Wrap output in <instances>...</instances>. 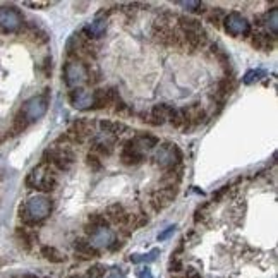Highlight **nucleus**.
<instances>
[{
    "label": "nucleus",
    "mask_w": 278,
    "mask_h": 278,
    "mask_svg": "<svg viewBox=\"0 0 278 278\" xmlns=\"http://www.w3.org/2000/svg\"><path fill=\"white\" fill-rule=\"evenodd\" d=\"M52 211V201L45 196L29 198L19 208V216L26 225H36L45 220Z\"/></svg>",
    "instance_id": "f257e3e1"
},
{
    "label": "nucleus",
    "mask_w": 278,
    "mask_h": 278,
    "mask_svg": "<svg viewBox=\"0 0 278 278\" xmlns=\"http://www.w3.org/2000/svg\"><path fill=\"white\" fill-rule=\"evenodd\" d=\"M26 186L31 187V189H38L41 193H52L57 187V175H55L54 167L41 161L28 174Z\"/></svg>",
    "instance_id": "f03ea898"
},
{
    "label": "nucleus",
    "mask_w": 278,
    "mask_h": 278,
    "mask_svg": "<svg viewBox=\"0 0 278 278\" xmlns=\"http://www.w3.org/2000/svg\"><path fill=\"white\" fill-rule=\"evenodd\" d=\"M180 161H182V151L174 142H163L158 148V151L155 153V163L165 170L179 167Z\"/></svg>",
    "instance_id": "7ed1b4c3"
},
{
    "label": "nucleus",
    "mask_w": 278,
    "mask_h": 278,
    "mask_svg": "<svg viewBox=\"0 0 278 278\" xmlns=\"http://www.w3.org/2000/svg\"><path fill=\"white\" fill-rule=\"evenodd\" d=\"M64 81L69 88H81L88 81V67L81 60H70L64 67Z\"/></svg>",
    "instance_id": "20e7f679"
},
{
    "label": "nucleus",
    "mask_w": 278,
    "mask_h": 278,
    "mask_svg": "<svg viewBox=\"0 0 278 278\" xmlns=\"http://www.w3.org/2000/svg\"><path fill=\"white\" fill-rule=\"evenodd\" d=\"M47 108H48L47 96L40 95V96H33V98H29L28 101H24V105L21 107L19 114L31 124V122H35V120L43 117V115L47 114Z\"/></svg>",
    "instance_id": "39448f33"
},
{
    "label": "nucleus",
    "mask_w": 278,
    "mask_h": 278,
    "mask_svg": "<svg viewBox=\"0 0 278 278\" xmlns=\"http://www.w3.org/2000/svg\"><path fill=\"white\" fill-rule=\"evenodd\" d=\"M225 29L232 36H246L251 33V22L239 12H230L225 16Z\"/></svg>",
    "instance_id": "423d86ee"
},
{
    "label": "nucleus",
    "mask_w": 278,
    "mask_h": 278,
    "mask_svg": "<svg viewBox=\"0 0 278 278\" xmlns=\"http://www.w3.org/2000/svg\"><path fill=\"white\" fill-rule=\"evenodd\" d=\"M22 16L19 10L14 7H0V31L2 33H14L21 29Z\"/></svg>",
    "instance_id": "0eeeda50"
},
{
    "label": "nucleus",
    "mask_w": 278,
    "mask_h": 278,
    "mask_svg": "<svg viewBox=\"0 0 278 278\" xmlns=\"http://www.w3.org/2000/svg\"><path fill=\"white\" fill-rule=\"evenodd\" d=\"M177 196V187H161V189H156L155 193L149 198V205L153 206L155 211H161L167 206L172 205V201Z\"/></svg>",
    "instance_id": "6e6552de"
},
{
    "label": "nucleus",
    "mask_w": 278,
    "mask_h": 278,
    "mask_svg": "<svg viewBox=\"0 0 278 278\" xmlns=\"http://www.w3.org/2000/svg\"><path fill=\"white\" fill-rule=\"evenodd\" d=\"M120 161L126 167H138V165H141L144 161V153L141 149H138L133 141H127L122 146V151H120Z\"/></svg>",
    "instance_id": "1a4fd4ad"
},
{
    "label": "nucleus",
    "mask_w": 278,
    "mask_h": 278,
    "mask_svg": "<svg viewBox=\"0 0 278 278\" xmlns=\"http://www.w3.org/2000/svg\"><path fill=\"white\" fill-rule=\"evenodd\" d=\"M69 100L72 107L77 108V110H88V108L93 107V93L84 88L72 89L69 95Z\"/></svg>",
    "instance_id": "9d476101"
},
{
    "label": "nucleus",
    "mask_w": 278,
    "mask_h": 278,
    "mask_svg": "<svg viewBox=\"0 0 278 278\" xmlns=\"http://www.w3.org/2000/svg\"><path fill=\"white\" fill-rule=\"evenodd\" d=\"M172 114H174V107H170V105H167V103H158L151 108L149 119H146V120H148L149 124H153V126H161V124H165L167 120H170Z\"/></svg>",
    "instance_id": "9b49d317"
},
{
    "label": "nucleus",
    "mask_w": 278,
    "mask_h": 278,
    "mask_svg": "<svg viewBox=\"0 0 278 278\" xmlns=\"http://www.w3.org/2000/svg\"><path fill=\"white\" fill-rule=\"evenodd\" d=\"M105 31H107V19H103V17L98 16L93 22H89L81 33L88 40H91V38H100V36H103Z\"/></svg>",
    "instance_id": "f8f14e48"
},
{
    "label": "nucleus",
    "mask_w": 278,
    "mask_h": 278,
    "mask_svg": "<svg viewBox=\"0 0 278 278\" xmlns=\"http://www.w3.org/2000/svg\"><path fill=\"white\" fill-rule=\"evenodd\" d=\"M98 127L101 133L110 134V136H120L127 131V126L124 122H119V120H100Z\"/></svg>",
    "instance_id": "ddd939ff"
},
{
    "label": "nucleus",
    "mask_w": 278,
    "mask_h": 278,
    "mask_svg": "<svg viewBox=\"0 0 278 278\" xmlns=\"http://www.w3.org/2000/svg\"><path fill=\"white\" fill-rule=\"evenodd\" d=\"M74 249H76V253L82 258H96L98 256V249H96L88 239H82V237L76 239L74 240Z\"/></svg>",
    "instance_id": "4468645a"
},
{
    "label": "nucleus",
    "mask_w": 278,
    "mask_h": 278,
    "mask_svg": "<svg viewBox=\"0 0 278 278\" xmlns=\"http://www.w3.org/2000/svg\"><path fill=\"white\" fill-rule=\"evenodd\" d=\"M177 21H179V31L182 33V35H187V33H199L205 29L201 22H199L198 19H194V17L179 16Z\"/></svg>",
    "instance_id": "2eb2a0df"
},
{
    "label": "nucleus",
    "mask_w": 278,
    "mask_h": 278,
    "mask_svg": "<svg viewBox=\"0 0 278 278\" xmlns=\"http://www.w3.org/2000/svg\"><path fill=\"white\" fill-rule=\"evenodd\" d=\"M93 153L100 156H110L114 153V141L107 138H96L93 139Z\"/></svg>",
    "instance_id": "dca6fc26"
},
{
    "label": "nucleus",
    "mask_w": 278,
    "mask_h": 278,
    "mask_svg": "<svg viewBox=\"0 0 278 278\" xmlns=\"http://www.w3.org/2000/svg\"><path fill=\"white\" fill-rule=\"evenodd\" d=\"M251 43H253V47H256L258 50H272V48L275 47V36L256 31L253 35Z\"/></svg>",
    "instance_id": "f3484780"
},
{
    "label": "nucleus",
    "mask_w": 278,
    "mask_h": 278,
    "mask_svg": "<svg viewBox=\"0 0 278 278\" xmlns=\"http://www.w3.org/2000/svg\"><path fill=\"white\" fill-rule=\"evenodd\" d=\"M131 141L134 142V146H136L138 149H141L142 153L146 151V149H153L155 146H158V138L151 136V134H138L134 139H131Z\"/></svg>",
    "instance_id": "a211bd4d"
},
{
    "label": "nucleus",
    "mask_w": 278,
    "mask_h": 278,
    "mask_svg": "<svg viewBox=\"0 0 278 278\" xmlns=\"http://www.w3.org/2000/svg\"><path fill=\"white\" fill-rule=\"evenodd\" d=\"M182 167H174L170 168V170H167L163 174V177H161V184H163L165 187H177V184L182 180Z\"/></svg>",
    "instance_id": "6ab92c4d"
},
{
    "label": "nucleus",
    "mask_w": 278,
    "mask_h": 278,
    "mask_svg": "<svg viewBox=\"0 0 278 278\" xmlns=\"http://www.w3.org/2000/svg\"><path fill=\"white\" fill-rule=\"evenodd\" d=\"M184 110H186L187 120H189L191 126H198V124H201L203 119H205V110H203V107L199 103L189 105V107L184 108Z\"/></svg>",
    "instance_id": "aec40b11"
},
{
    "label": "nucleus",
    "mask_w": 278,
    "mask_h": 278,
    "mask_svg": "<svg viewBox=\"0 0 278 278\" xmlns=\"http://www.w3.org/2000/svg\"><path fill=\"white\" fill-rule=\"evenodd\" d=\"M170 124L175 129H180V131H187L191 127L184 108H174V114H172V117H170Z\"/></svg>",
    "instance_id": "412c9836"
},
{
    "label": "nucleus",
    "mask_w": 278,
    "mask_h": 278,
    "mask_svg": "<svg viewBox=\"0 0 278 278\" xmlns=\"http://www.w3.org/2000/svg\"><path fill=\"white\" fill-rule=\"evenodd\" d=\"M41 256L47 259V261H50V263H64V261H66V256H64V254L60 253L59 249H55V247H52V246H43V247H41Z\"/></svg>",
    "instance_id": "4be33fe9"
},
{
    "label": "nucleus",
    "mask_w": 278,
    "mask_h": 278,
    "mask_svg": "<svg viewBox=\"0 0 278 278\" xmlns=\"http://www.w3.org/2000/svg\"><path fill=\"white\" fill-rule=\"evenodd\" d=\"M234 88H235V84H234V81H232V77H223V79L216 84V95L227 96L234 91Z\"/></svg>",
    "instance_id": "5701e85b"
},
{
    "label": "nucleus",
    "mask_w": 278,
    "mask_h": 278,
    "mask_svg": "<svg viewBox=\"0 0 278 278\" xmlns=\"http://www.w3.org/2000/svg\"><path fill=\"white\" fill-rule=\"evenodd\" d=\"M108 223L110 221L107 220V216L103 213H93V215L88 216V225H91L95 228H107Z\"/></svg>",
    "instance_id": "b1692460"
},
{
    "label": "nucleus",
    "mask_w": 278,
    "mask_h": 278,
    "mask_svg": "<svg viewBox=\"0 0 278 278\" xmlns=\"http://www.w3.org/2000/svg\"><path fill=\"white\" fill-rule=\"evenodd\" d=\"M265 22L268 29L272 31V36H277L278 33V9H273L268 16H265Z\"/></svg>",
    "instance_id": "393cba45"
},
{
    "label": "nucleus",
    "mask_w": 278,
    "mask_h": 278,
    "mask_svg": "<svg viewBox=\"0 0 278 278\" xmlns=\"http://www.w3.org/2000/svg\"><path fill=\"white\" fill-rule=\"evenodd\" d=\"M16 235H17V237H19L21 242L24 244L26 249H29V247H31V244H33V239H35V235H33L31 232L28 230V228H17V230H16Z\"/></svg>",
    "instance_id": "a878e982"
},
{
    "label": "nucleus",
    "mask_w": 278,
    "mask_h": 278,
    "mask_svg": "<svg viewBox=\"0 0 278 278\" xmlns=\"http://www.w3.org/2000/svg\"><path fill=\"white\" fill-rule=\"evenodd\" d=\"M28 126H29V122L24 117H22L19 112H17V115L14 117V122H12V133L19 134V133H22V131L28 129Z\"/></svg>",
    "instance_id": "bb28decb"
},
{
    "label": "nucleus",
    "mask_w": 278,
    "mask_h": 278,
    "mask_svg": "<svg viewBox=\"0 0 278 278\" xmlns=\"http://www.w3.org/2000/svg\"><path fill=\"white\" fill-rule=\"evenodd\" d=\"M225 16H227V14H225L223 10L220 9V7H216V9H213L211 12L208 14V21L211 22V24H215V26H220L221 22H223Z\"/></svg>",
    "instance_id": "cd10ccee"
},
{
    "label": "nucleus",
    "mask_w": 278,
    "mask_h": 278,
    "mask_svg": "<svg viewBox=\"0 0 278 278\" xmlns=\"http://www.w3.org/2000/svg\"><path fill=\"white\" fill-rule=\"evenodd\" d=\"M86 163H88V167L91 168V170H100L101 168V160L98 155H95V153H88V156H86Z\"/></svg>",
    "instance_id": "c85d7f7f"
},
{
    "label": "nucleus",
    "mask_w": 278,
    "mask_h": 278,
    "mask_svg": "<svg viewBox=\"0 0 278 278\" xmlns=\"http://www.w3.org/2000/svg\"><path fill=\"white\" fill-rule=\"evenodd\" d=\"M105 275V268L101 265H95L91 266V268L88 270V273H86V278H101Z\"/></svg>",
    "instance_id": "c756f323"
},
{
    "label": "nucleus",
    "mask_w": 278,
    "mask_h": 278,
    "mask_svg": "<svg viewBox=\"0 0 278 278\" xmlns=\"http://www.w3.org/2000/svg\"><path fill=\"white\" fill-rule=\"evenodd\" d=\"M182 268H184V266H182V261L179 259V256L172 254V259H170V265H168V270H170L172 273H179Z\"/></svg>",
    "instance_id": "7c9ffc66"
},
{
    "label": "nucleus",
    "mask_w": 278,
    "mask_h": 278,
    "mask_svg": "<svg viewBox=\"0 0 278 278\" xmlns=\"http://www.w3.org/2000/svg\"><path fill=\"white\" fill-rule=\"evenodd\" d=\"M259 76H265V72H263V70H249V72L244 76V82H246V84H251V82L259 79Z\"/></svg>",
    "instance_id": "2f4dec72"
},
{
    "label": "nucleus",
    "mask_w": 278,
    "mask_h": 278,
    "mask_svg": "<svg viewBox=\"0 0 278 278\" xmlns=\"http://www.w3.org/2000/svg\"><path fill=\"white\" fill-rule=\"evenodd\" d=\"M54 2H24V5L28 7H36V9H43V7H50Z\"/></svg>",
    "instance_id": "473e14b6"
},
{
    "label": "nucleus",
    "mask_w": 278,
    "mask_h": 278,
    "mask_svg": "<svg viewBox=\"0 0 278 278\" xmlns=\"http://www.w3.org/2000/svg\"><path fill=\"white\" fill-rule=\"evenodd\" d=\"M184 278H201V273H199L196 268H187L186 277Z\"/></svg>",
    "instance_id": "72a5a7b5"
},
{
    "label": "nucleus",
    "mask_w": 278,
    "mask_h": 278,
    "mask_svg": "<svg viewBox=\"0 0 278 278\" xmlns=\"http://www.w3.org/2000/svg\"><path fill=\"white\" fill-rule=\"evenodd\" d=\"M174 232H175V227H168L167 230L163 232V234H160V235H158V240H165L167 237H170V235L174 234Z\"/></svg>",
    "instance_id": "f704fd0d"
},
{
    "label": "nucleus",
    "mask_w": 278,
    "mask_h": 278,
    "mask_svg": "<svg viewBox=\"0 0 278 278\" xmlns=\"http://www.w3.org/2000/svg\"><path fill=\"white\" fill-rule=\"evenodd\" d=\"M138 278H153V275H151V272H149V270L146 268V270H142V272L139 273Z\"/></svg>",
    "instance_id": "c9c22d12"
},
{
    "label": "nucleus",
    "mask_w": 278,
    "mask_h": 278,
    "mask_svg": "<svg viewBox=\"0 0 278 278\" xmlns=\"http://www.w3.org/2000/svg\"><path fill=\"white\" fill-rule=\"evenodd\" d=\"M107 278H122V277H120V273H119V272H112Z\"/></svg>",
    "instance_id": "e433bc0d"
}]
</instances>
